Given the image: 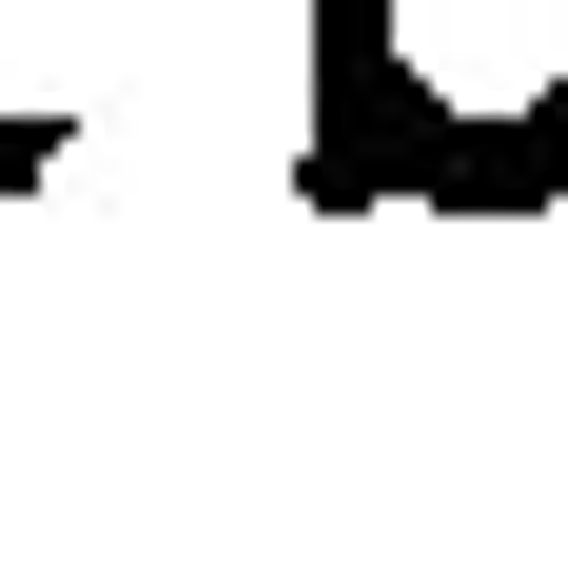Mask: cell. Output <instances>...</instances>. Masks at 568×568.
Masks as SVG:
<instances>
[{"instance_id": "6da1fadb", "label": "cell", "mask_w": 568, "mask_h": 568, "mask_svg": "<svg viewBox=\"0 0 568 568\" xmlns=\"http://www.w3.org/2000/svg\"><path fill=\"white\" fill-rule=\"evenodd\" d=\"M314 216H568V0H294Z\"/></svg>"}, {"instance_id": "7a4b0ae2", "label": "cell", "mask_w": 568, "mask_h": 568, "mask_svg": "<svg viewBox=\"0 0 568 568\" xmlns=\"http://www.w3.org/2000/svg\"><path fill=\"white\" fill-rule=\"evenodd\" d=\"M59 158H79V118H59V99H40V118H0V196H40Z\"/></svg>"}]
</instances>
